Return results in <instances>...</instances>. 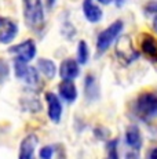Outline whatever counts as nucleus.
<instances>
[{"mask_svg": "<svg viewBox=\"0 0 157 159\" xmlns=\"http://www.w3.org/2000/svg\"><path fill=\"white\" fill-rule=\"evenodd\" d=\"M134 114L143 122L157 119V93L146 91L142 93L134 102Z\"/></svg>", "mask_w": 157, "mask_h": 159, "instance_id": "1", "label": "nucleus"}, {"mask_svg": "<svg viewBox=\"0 0 157 159\" xmlns=\"http://www.w3.org/2000/svg\"><path fill=\"white\" fill-rule=\"evenodd\" d=\"M25 22L33 30H40L44 24V10L41 0H23Z\"/></svg>", "mask_w": 157, "mask_h": 159, "instance_id": "2", "label": "nucleus"}, {"mask_svg": "<svg viewBox=\"0 0 157 159\" xmlns=\"http://www.w3.org/2000/svg\"><path fill=\"white\" fill-rule=\"evenodd\" d=\"M124 24L123 21H114L112 25H109L106 29H104L96 38V50L98 54H104L108 48L113 44V42H116V39L119 38V35L121 33Z\"/></svg>", "mask_w": 157, "mask_h": 159, "instance_id": "3", "label": "nucleus"}, {"mask_svg": "<svg viewBox=\"0 0 157 159\" xmlns=\"http://www.w3.org/2000/svg\"><path fill=\"white\" fill-rule=\"evenodd\" d=\"M116 57L119 58V61L123 65H129V64H132L139 57V53L134 48L129 36H121V38L117 40Z\"/></svg>", "mask_w": 157, "mask_h": 159, "instance_id": "4", "label": "nucleus"}, {"mask_svg": "<svg viewBox=\"0 0 157 159\" xmlns=\"http://www.w3.org/2000/svg\"><path fill=\"white\" fill-rule=\"evenodd\" d=\"M14 69H15V75L18 79L23 80L28 86H36L39 83V73L36 71V68L29 66L28 62L23 61H15L14 64Z\"/></svg>", "mask_w": 157, "mask_h": 159, "instance_id": "5", "label": "nucleus"}, {"mask_svg": "<svg viewBox=\"0 0 157 159\" xmlns=\"http://www.w3.org/2000/svg\"><path fill=\"white\" fill-rule=\"evenodd\" d=\"M8 51L15 57V61L29 62V61H32L36 56V44L33 40H25V42H22V43L10 47Z\"/></svg>", "mask_w": 157, "mask_h": 159, "instance_id": "6", "label": "nucleus"}, {"mask_svg": "<svg viewBox=\"0 0 157 159\" xmlns=\"http://www.w3.org/2000/svg\"><path fill=\"white\" fill-rule=\"evenodd\" d=\"M39 144V139L36 134H28L25 139L21 141L19 145V155H18V159H36L35 157V151L36 147Z\"/></svg>", "mask_w": 157, "mask_h": 159, "instance_id": "7", "label": "nucleus"}, {"mask_svg": "<svg viewBox=\"0 0 157 159\" xmlns=\"http://www.w3.org/2000/svg\"><path fill=\"white\" fill-rule=\"evenodd\" d=\"M46 101H47V112H48V118L51 122L54 123H59L62 116V104L61 100L55 96L54 93L48 91L46 93Z\"/></svg>", "mask_w": 157, "mask_h": 159, "instance_id": "8", "label": "nucleus"}, {"mask_svg": "<svg viewBox=\"0 0 157 159\" xmlns=\"http://www.w3.org/2000/svg\"><path fill=\"white\" fill-rule=\"evenodd\" d=\"M141 51L146 58L157 62V39L153 35L143 33L141 36Z\"/></svg>", "mask_w": 157, "mask_h": 159, "instance_id": "9", "label": "nucleus"}, {"mask_svg": "<svg viewBox=\"0 0 157 159\" xmlns=\"http://www.w3.org/2000/svg\"><path fill=\"white\" fill-rule=\"evenodd\" d=\"M18 32L17 24L13 22L10 20H4L2 18L0 20V43L3 44H8L15 39Z\"/></svg>", "mask_w": 157, "mask_h": 159, "instance_id": "10", "label": "nucleus"}, {"mask_svg": "<svg viewBox=\"0 0 157 159\" xmlns=\"http://www.w3.org/2000/svg\"><path fill=\"white\" fill-rule=\"evenodd\" d=\"M80 64L78 61H74L73 58H68V60L62 61L61 68H59V75H61L62 80H73L80 75Z\"/></svg>", "mask_w": 157, "mask_h": 159, "instance_id": "11", "label": "nucleus"}, {"mask_svg": "<svg viewBox=\"0 0 157 159\" xmlns=\"http://www.w3.org/2000/svg\"><path fill=\"white\" fill-rule=\"evenodd\" d=\"M83 13H84V17L87 18L88 22H99L102 20V13L101 7L94 2V0H83Z\"/></svg>", "mask_w": 157, "mask_h": 159, "instance_id": "12", "label": "nucleus"}, {"mask_svg": "<svg viewBox=\"0 0 157 159\" xmlns=\"http://www.w3.org/2000/svg\"><path fill=\"white\" fill-rule=\"evenodd\" d=\"M59 96L66 102H73L77 98V89L72 80H62L58 86Z\"/></svg>", "mask_w": 157, "mask_h": 159, "instance_id": "13", "label": "nucleus"}, {"mask_svg": "<svg viewBox=\"0 0 157 159\" xmlns=\"http://www.w3.org/2000/svg\"><path fill=\"white\" fill-rule=\"evenodd\" d=\"M125 143H127V145H129L132 149H135V151L141 149L142 136H141V131L138 129V126H135V125L128 126V129L125 131Z\"/></svg>", "mask_w": 157, "mask_h": 159, "instance_id": "14", "label": "nucleus"}, {"mask_svg": "<svg viewBox=\"0 0 157 159\" xmlns=\"http://www.w3.org/2000/svg\"><path fill=\"white\" fill-rule=\"evenodd\" d=\"M37 68L47 79H53L57 73L55 62L51 61V60H48V58H40V60L37 61Z\"/></svg>", "mask_w": 157, "mask_h": 159, "instance_id": "15", "label": "nucleus"}, {"mask_svg": "<svg viewBox=\"0 0 157 159\" xmlns=\"http://www.w3.org/2000/svg\"><path fill=\"white\" fill-rule=\"evenodd\" d=\"M84 91L86 96L88 97V100H96L99 96V90H98V83L96 79L92 75H88L84 80Z\"/></svg>", "mask_w": 157, "mask_h": 159, "instance_id": "16", "label": "nucleus"}, {"mask_svg": "<svg viewBox=\"0 0 157 159\" xmlns=\"http://www.w3.org/2000/svg\"><path fill=\"white\" fill-rule=\"evenodd\" d=\"M90 60V48H88V44L86 43L84 40H80L78 42V46H77V61L80 65H86Z\"/></svg>", "mask_w": 157, "mask_h": 159, "instance_id": "17", "label": "nucleus"}, {"mask_svg": "<svg viewBox=\"0 0 157 159\" xmlns=\"http://www.w3.org/2000/svg\"><path fill=\"white\" fill-rule=\"evenodd\" d=\"M119 140L114 139L106 144V158L105 159H120L119 158Z\"/></svg>", "mask_w": 157, "mask_h": 159, "instance_id": "18", "label": "nucleus"}, {"mask_svg": "<svg viewBox=\"0 0 157 159\" xmlns=\"http://www.w3.org/2000/svg\"><path fill=\"white\" fill-rule=\"evenodd\" d=\"M54 157V147L53 145H46L40 149L39 152V158L40 159H53Z\"/></svg>", "mask_w": 157, "mask_h": 159, "instance_id": "19", "label": "nucleus"}, {"mask_svg": "<svg viewBox=\"0 0 157 159\" xmlns=\"http://www.w3.org/2000/svg\"><path fill=\"white\" fill-rule=\"evenodd\" d=\"M8 76V65L4 60H0V82H3Z\"/></svg>", "mask_w": 157, "mask_h": 159, "instance_id": "20", "label": "nucleus"}, {"mask_svg": "<svg viewBox=\"0 0 157 159\" xmlns=\"http://www.w3.org/2000/svg\"><path fill=\"white\" fill-rule=\"evenodd\" d=\"M146 11H149V13H157V0H152L146 6Z\"/></svg>", "mask_w": 157, "mask_h": 159, "instance_id": "21", "label": "nucleus"}, {"mask_svg": "<svg viewBox=\"0 0 157 159\" xmlns=\"http://www.w3.org/2000/svg\"><path fill=\"white\" fill-rule=\"evenodd\" d=\"M125 159H139V155H138V152L134 149V151L128 152V154L125 155Z\"/></svg>", "mask_w": 157, "mask_h": 159, "instance_id": "22", "label": "nucleus"}, {"mask_svg": "<svg viewBox=\"0 0 157 159\" xmlns=\"http://www.w3.org/2000/svg\"><path fill=\"white\" fill-rule=\"evenodd\" d=\"M147 159H157V147H155V148L150 149L149 157H147Z\"/></svg>", "mask_w": 157, "mask_h": 159, "instance_id": "23", "label": "nucleus"}, {"mask_svg": "<svg viewBox=\"0 0 157 159\" xmlns=\"http://www.w3.org/2000/svg\"><path fill=\"white\" fill-rule=\"evenodd\" d=\"M96 2H99V3H102V4H110L113 0H96Z\"/></svg>", "mask_w": 157, "mask_h": 159, "instance_id": "24", "label": "nucleus"}, {"mask_svg": "<svg viewBox=\"0 0 157 159\" xmlns=\"http://www.w3.org/2000/svg\"><path fill=\"white\" fill-rule=\"evenodd\" d=\"M153 28H155V30L157 32V15L155 17V20H153Z\"/></svg>", "mask_w": 157, "mask_h": 159, "instance_id": "25", "label": "nucleus"}, {"mask_svg": "<svg viewBox=\"0 0 157 159\" xmlns=\"http://www.w3.org/2000/svg\"><path fill=\"white\" fill-rule=\"evenodd\" d=\"M54 2H55V0H48V7H51V6L54 4Z\"/></svg>", "mask_w": 157, "mask_h": 159, "instance_id": "26", "label": "nucleus"}]
</instances>
